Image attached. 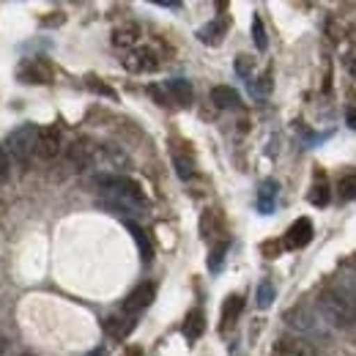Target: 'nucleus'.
Here are the masks:
<instances>
[{"label": "nucleus", "mask_w": 356, "mask_h": 356, "mask_svg": "<svg viewBox=\"0 0 356 356\" xmlns=\"http://www.w3.org/2000/svg\"><path fill=\"white\" fill-rule=\"evenodd\" d=\"M99 184H102V189H104V192H102V203H104L110 211H115V214H124V217H129V214H143V209L148 206L143 186H140L137 181H132V178L102 176Z\"/></svg>", "instance_id": "nucleus-1"}, {"label": "nucleus", "mask_w": 356, "mask_h": 356, "mask_svg": "<svg viewBox=\"0 0 356 356\" xmlns=\"http://www.w3.org/2000/svg\"><path fill=\"white\" fill-rule=\"evenodd\" d=\"M318 312L334 329H354L356 326V305L346 291H337V288L321 291L318 293Z\"/></svg>", "instance_id": "nucleus-2"}, {"label": "nucleus", "mask_w": 356, "mask_h": 356, "mask_svg": "<svg viewBox=\"0 0 356 356\" xmlns=\"http://www.w3.org/2000/svg\"><path fill=\"white\" fill-rule=\"evenodd\" d=\"M39 132H42V129H39L36 124H22L19 129H14V132L6 137L3 148L8 151V156H11V159H17V162H25L31 154H36Z\"/></svg>", "instance_id": "nucleus-3"}, {"label": "nucleus", "mask_w": 356, "mask_h": 356, "mask_svg": "<svg viewBox=\"0 0 356 356\" xmlns=\"http://www.w3.org/2000/svg\"><path fill=\"white\" fill-rule=\"evenodd\" d=\"M17 77H19V83L47 86V83H52V66H49L47 60H42V58H31V60H25V63L19 66Z\"/></svg>", "instance_id": "nucleus-4"}, {"label": "nucleus", "mask_w": 356, "mask_h": 356, "mask_svg": "<svg viewBox=\"0 0 356 356\" xmlns=\"http://www.w3.org/2000/svg\"><path fill=\"white\" fill-rule=\"evenodd\" d=\"M124 66L134 74H145V72H156L159 69V58H156V52L151 47H137L132 52H127Z\"/></svg>", "instance_id": "nucleus-5"}, {"label": "nucleus", "mask_w": 356, "mask_h": 356, "mask_svg": "<svg viewBox=\"0 0 356 356\" xmlns=\"http://www.w3.org/2000/svg\"><path fill=\"white\" fill-rule=\"evenodd\" d=\"M154 296H156V288H154L151 282L137 285L132 293L124 299V312H127V315H137V312H143L145 307H151Z\"/></svg>", "instance_id": "nucleus-6"}, {"label": "nucleus", "mask_w": 356, "mask_h": 356, "mask_svg": "<svg viewBox=\"0 0 356 356\" xmlns=\"http://www.w3.org/2000/svg\"><path fill=\"white\" fill-rule=\"evenodd\" d=\"M60 154V132H58V127H44L42 132H39V143H36V156L39 159H55Z\"/></svg>", "instance_id": "nucleus-7"}, {"label": "nucleus", "mask_w": 356, "mask_h": 356, "mask_svg": "<svg viewBox=\"0 0 356 356\" xmlns=\"http://www.w3.org/2000/svg\"><path fill=\"white\" fill-rule=\"evenodd\" d=\"M310 241H312V222L307 217L296 220V222L288 227V233H285V247H288V250H302V247H307Z\"/></svg>", "instance_id": "nucleus-8"}, {"label": "nucleus", "mask_w": 356, "mask_h": 356, "mask_svg": "<svg viewBox=\"0 0 356 356\" xmlns=\"http://www.w3.org/2000/svg\"><path fill=\"white\" fill-rule=\"evenodd\" d=\"M93 159H96V145L86 140V137H80V140H74L72 145H69V162L74 165V168H88L93 165Z\"/></svg>", "instance_id": "nucleus-9"}, {"label": "nucleus", "mask_w": 356, "mask_h": 356, "mask_svg": "<svg viewBox=\"0 0 356 356\" xmlns=\"http://www.w3.org/2000/svg\"><path fill=\"white\" fill-rule=\"evenodd\" d=\"M285 321H288V326H293L296 332H302V334H318L321 332V326L315 323L318 318L312 315V312H307L305 307H296V310H291V312H285Z\"/></svg>", "instance_id": "nucleus-10"}, {"label": "nucleus", "mask_w": 356, "mask_h": 356, "mask_svg": "<svg viewBox=\"0 0 356 356\" xmlns=\"http://www.w3.org/2000/svg\"><path fill=\"white\" fill-rule=\"evenodd\" d=\"M274 356H315V351L302 337H282L274 346Z\"/></svg>", "instance_id": "nucleus-11"}, {"label": "nucleus", "mask_w": 356, "mask_h": 356, "mask_svg": "<svg viewBox=\"0 0 356 356\" xmlns=\"http://www.w3.org/2000/svg\"><path fill=\"white\" fill-rule=\"evenodd\" d=\"M134 315H127V312H121V315H110V318H104V332L110 334V337H115V340H124V337H129V332L134 329Z\"/></svg>", "instance_id": "nucleus-12"}, {"label": "nucleus", "mask_w": 356, "mask_h": 356, "mask_svg": "<svg viewBox=\"0 0 356 356\" xmlns=\"http://www.w3.org/2000/svg\"><path fill=\"white\" fill-rule=\"evenodd\" d=\"M181 332H184V337H186L189 343L200 340V334L206 332V315H203V310H189V315L184 318Z\"/></svg>", "instance_id": "nucleus-13"}, {"label": "nucleus", "mask_w": 356, "mask_h": 356, "mask_svg": "<svg viewBox=\"0 0 356 356\" xmlns=\"http://www.w3.org/2000/svg\"><path fill=\"white\" fill-rule=\"evenodd\" d=\"M200 233H203V238H211V241H214L220 233H225V220L220 209H209V211L203 214V220H200Z\"/></svg>", "instance_id": "nucleus-14"}, {"label": "nucleus", "mask_w": 356, "mask_h": 356, "mask_svg": "<svg viewBox=\"0 0 356 356\" xmlns=\"http://www.w3.org/2000/svg\"><path fill=\"white\" fill-rule=\"evenodd\" d=\"M140 42V25H134V22H127V25H118L115 31H113V44L121 47V49H129L132 52V47Z\"/></svg>", "instance_id": "nucleus-15"}, {"label": "nucleus", "mask_w": 356, "mask_h": 356, "mask_svg": "<svg viewBox=\"0 0 356 356\" xmlns=\"http://www.w3.org/2000/svg\"><path fill=\"white\" fill-rule=\"evenodd\" d=\"M227 33V19L225 17H220V19H214V22H209L206 28H200L197 31V39L203 42V44H211L217 47L220 42H222V36Z\"/></svg>", "instance_id": "nucleus-16"}, {"label": "nucleus", "mask_w": 356, "mask_h": 356, "mask_svg": "<svg viewBox=\"0 0 356 356\" xmlns=\"http://www.w3.org/2000/svg\"><path fill=\"white\" fill-rule=\"evenodd\" d=\"M277 192H280L277 181L266 178V181L261 184V189H258V211H261V214H271V211H274V206H277Z\"/></svg>", "instance_id": "nucleus-17"}, {"label": "nucleus", "mask_w": 356, "mask_h": 356, "mask_svg": "<svg viewBox=\"0 0 356 356\" xmlns=\"http://www.w3.org/2000/svg\"><path fill=\"white\" fill-rule=\"evenodd\" d=\"M211 102L220 110H236L241 104V96L230 88V86H217V88H211Z\"/></svg>", "instance_id": "nucleus-18"}, {"label": "nucleus", "mask_w": 356, "mask_h": 356, "mask_svg": "<svg viewBox=\"0 0 356 356\" xmlns=\"http://www.w3.org/2000/svg\"><path fill=\"white\" fill-rule=\"evenodd\" d=\"M244 310V296H238V293H233V296H227L222 305V332H227L230 326H236V321H238V315Z\"/></svg>", "instance_id": "nucleus-19"}, {"label": "nucleus", "mask_w": 356, "mask_h": 356, "mask_svg": "<svg viewBox=\"0 0 356 356\" xmlns=\"http://www.w3.org/2000/svg\"><path fill=\"white\" fill-rule=\"evenodd\" d=\"M173 165H176V173L178 178H184V181H189V178L195 176V159H192V154H189V148H178V143L173 145Z\"/></svg>", "instance_id": "nucleus-20"}, {"label": "nucleus", "mask_w": 356, "mask_h": 356, "mask_svg": "<svg viewBox=\"0 0 356 356\" xmlns=\"http://www.w3.org/2000/svg\"><path fill=\"white\" fill-rule=\"evenodd\" d=\"M165 90L173 96V102H178L181 107H189V104H192V86H189L186 80L173 77V80H168V83H165Z\"/></svg>", "instance_id": "nucleus-21"}, {"label": "nucleus", "mask_w": 356, "mask_h": 356, "mask_svg": "<svg viewBox=\"0 0 356 356\" xmlns=\"http://www.w3.org/2000/svg\"><path fill=\"white\" fill-rule=\"evenodd\" d=\"M127 227L132 230V236H134V241H137V247H140V255H143V261L145 264H151V258H154V250H151V241H148V236L137 227L134 222H127Z\"/></svg>", "instance_id": "nucleus-22"}, {"label": "nucleus", "mask_w": 356, "mask_h": 356, "mask_svg": "<svg viewBox=\"0 0 356 356\" xmlns=\"http://www.w3.org/2000/svg\"><path fill=\"white\" fill-rule=\"evenodd\" d=\"M329 197H332V192H329V184L321 178V181H315L312 184V192H310V203L312 206H329Z\"/></svg>", "instance_id": "nucleus-23"}, {"label": "nucleus", "mask_w": 356, "mask_h": 356, "mask_svg": "<svg viewBox=\"0 0 356 356\" xmlns=\"http://www.w3.org/2000/svg\"><path fill=\"white\" fill-rule=\"evenodd\" d=\"M337 197L343 200V203H348V200H356V173L351 176L340 178V184H337Z\"/></svg>", "instance_id": "nucleus-24"}, {"label": "nucleus", "mask_w": 356, "mask_h": 356, "mask_svg": "<svg viewBox=\"0 0 356 356\" xmlns=\"http://www.w3.org/2000/svg\"><path fill=\"white\" fill-rule=\"evenodd\" d=\"M225 252H227V238L217 241L214 250H211V255H209V268H211V271H220V268H222Z\"/></svg>", "instance_id": "nucleus-25"}, {"label": "nucleus", "mask_w": 356, "mask_h": 356, "mask_svg": "<svg viewBox=\"0 0 356 356\" xmlns=\"http://www.w3.org/2000/svg\"><path fill=\"white\" fill-rule=\"evenodd\" d=\"M252 39H255V47H258V49H261V52H264V49H266V47H268V39H266V28H264V19H261V17H258V14H255V17H252Z\"/></svg>", "instance_id": "nucleus-26"}, {"label": "nucleus", "mask_w": 356, "mask_h": 356, "mask_svg": "<svg viewBox=\"0 0 356 356\" xmlns=\"http://www.w3.org/2000/svg\"><path fill=\"white\" fill-rule=\"evenodd\" d=\"M274 296H277V293H274V285H271L268 280H266V282H261V288H258V296H255V299H258V307H261V310L271 307Z\"/></svg>", "instance_id": "nucleus-27"}, {"label": "nucleus", "mask_w": 356, "mask_h": 356, "mask_svg": "<svg viewBox=\"0 0 356 356\" xmlns=\"http://www.w3.org/2000/svg\"><path fill=\"white\" fill-rule=\"evenodd\" d=\"M11 178V156L6 148H0V184H6Z\"/></svg>", "instance_id": "nucleus-28"}, {"label": "nucleus", "mask_w": 356, "mask_h": 356, "mask_svg": "<svg viewBox=\"0 0 356 356\" xmlns=\"http://www.w3.org/2000/svg\"><path fill=\"white\" fill-rule=\"evenodd\" d=\"M250 69H252V60H250L247 55H238V58H236V72H238L241 77H250Z\"/></svg>", "instance_id": "nucleus-29"}, {"label": "nucleus", "mask_w": 356, "mask_h": 356, "mask_svg": "<svg viewBox=\"0 0 356 356\" xmlns=\"http://www.w3.org/2000/svg\"><path fill=\"white\" fill-rule=\"evenodd\" d=\"M255 93H261V96H266L268 90H271V72H264V77H261V83H255L252 86Z\"/></svg>", "instance_id": "nucleus-30"}, {"label": "nucleus", "mask_w": 356, "mask_h": 356, "mask_svg": "<svg viewBox=\"0 0 356 356\" xmlns=\"http://www.w3.org/2000/svg\"><path fill=\"white\" fill-rule=\"evenodd\" d=\"M264 252H266V258H277L280 244H277V241H268V244H264Z\"/></svg>", "instance_id": "nucleus-31"}, {"label": "nucleus", "mask_w": 356, "mask_h": 356, "mask_svg": "<svg viewBox=\"0 0 356 356\" xmlns=\"http://www.w3.org/2000/svg\"><path fill=\"white\" fill-rule=\"evenodd\" d=\"M88 86H90V88H93V90H99V93H104V96H110V99L115 96V93H113V90L107 88V86H102V83H96V80H90Z\"/></svg>", "instance_id": "nucleus-32"}, {"label": "nucleus", "mask_w": 356, "mask_h": 356, "mask_svg": "<svg viewBox=\"0 0 356 356\" xmlns=\"http://www.w3.org/2000/svg\"><path fill=\"white\" fill-rule=\"evenodd\" d=\"M348 127L356 129V110H348Z\"/></svg>", "instance_id": "nucleus-33"}, {"label": "nucleus", "mask_w": 356, "mask_h": 356, "mask_svg": "<svg viewBox=\"0 0 356 356\" xmlns=\"http://www.w3.org/2000/svg\"><path fill=\"white\" fill-rule=\"evenodd\" d=\"M88 356H104V348H96L93 354H88Z\"/></svg>", "instance_id": "nucleus-34"}, {"label": "nucleus", "mask_w": 356, "mask_h": 356, "mask_svg": "<svg viewBox=\"0 0 356 356\" xmlns=\"http://www.w3.org/2000/svg\"><path fill=\"white\" fill-rule=\"evenodd\" d=\"M351 72H354V77H356V60L351 63Z\"/></svg>", "instance_id": "nucleus-35"}, {"label": "nucleus", "mask_w": 356, "mask_h": 356, "mask_svg": "<svg viewBox=\"0 0 356 356\" xmlns=\"http://www.w3.org/2000/svg\"><path fill=\"white\" fill-rule=\"evenodd\" d=\"M0 354H3V340H0Z\"/></svg>", "instance_id": "nucleus-36"}, {"label": "nucleus", "mask_w": 356, "mask_h": 356, "mask_svg": "<svg viewBox=\"0 0 356 356\" xmlns=\"http://www.w3.org/2000/svg\"><path fill=\"white\" fill-rule=\"evenodd\" d=\"M354 266H356V261H354Z\"/></svg>", "instance_id": "nucleus-37"}]
</instances>
